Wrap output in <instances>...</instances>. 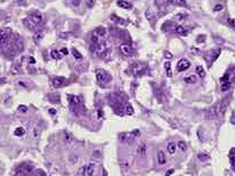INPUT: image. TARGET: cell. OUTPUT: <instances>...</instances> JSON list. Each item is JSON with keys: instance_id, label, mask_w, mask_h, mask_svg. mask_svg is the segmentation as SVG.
Returning a JSON list of instances; mask_svg holds the SVG:
<instances>
[{"instance_id": "f1b7e54d", "label": "cell", "mask_w": 235, "mask_h": 176, "mask_svg": "<svg viewBox=\"0 0 235 176\" xmlns=\"http://www.w3.org/2000/svg\"><path fill=\"white\" fill-rule=\"evenodd\" d=\"M178 146L182 152H185L187 150V145H186L185 142H184V141H181V140L179 141L178 143Z\"/></svg>"}, {"instance_id": "b9f144b4", "label": "cell", "mask_w": 235, "mask_h": 176, "mask_svg": "<svg viewBox=\"0 0 235 176\" xmlns=\"http://www.w3.org/2000/svg\"><path fill=\"white\" fill-rule=\"evenodd\" d=\"M86 5L89 8H92V6L94 5V1H86Z\"/></svg>"}, {"instance_id": "f35d334b", "label": "cell", "mask_w": 235, "mask_h": 176, "mask_svg": "<svg viewBox=\"0 0 235 176\" xmlns=\"http://www.w3.org/2000/svg\"><path fill=\"white\" fill-rule=\"evenodd\" d=\"M228 23L230 26L235 28V19H228Z\"/></svg>"}, {"instance_id": "f546056e", "label": "cell", "mask_w": 235, "mask_h": 176, "mask_svg": "<svg viewBox=\"0 0 235 176\" xmlns=\"http://www.w3.org/2000/svg\"><path fill=\"white\" fill-rule=\"evenodd\" d=\"M230 87H231V83L230 82L224 83H222V86H221V90L222 92H226L230 89Z\"/></svg>"}, {"instance_id": "e0dca14e", "label": "cell", "mask_w": 235, "mask_h": 176, "mask_svg": "<svg viewBox=\"0 0 235 176\" xmlns=\"http://www.w3.org/2000/svg\"><path fill=\"white\" fill-rule=\"evenodd\" d=\"M158 163L163 165L166 163V156H165V153L163 151H159L158 153Z\"/></svg>"}, {"instance_id": "681fc988", "label": "cell", "mask_w": 235, "mask_h": 176, "mask_svg": "<svg viewBox=\"0 0 235 176\" xmlns=\"http://www.w3.org/2000/svg\"><path fill=\"white\" fill-rule=\"evenodd\" d=\"M103 176H107V173H106V172L105 171V169L103 170Z\"/></svg>"}, {"instance_id": "60d3db41", "label": "cell", "mask_w": 235, "mask_h": 176, "mask_svg": "<svg viewBox=\"0 0 235 176\" xmlns=\"http://www.w3.org/2000/svg\"><path fill=\"white\" fill-rule=\"evenodd\" d=\"M222 8H223V7H222L221 5H217L216 6H214L213 10H214V11H220V10H222Z\"/></svg>"}, {"instance_id": "ac0fdd59", "label": "cell", "mask_w": 235, "mask_h": 176, "mask_svg": "<svg viewBox=\"0 0 235 176\" xmlns=\"http://www.w3.org/2000/svg\"><path fill=\"white\" fill-rule=\"evenodd\" d=\"M94 171V165L93 163H89L86 168V175L87 176H93Z\"/></svg>"}, {"instance_id": "277c9868", "label": "cell", "mask_w": 235, "mask_h": 176, "mask_svg": "<svg viewBox=\"0 0 235 176\" xmlns=\"http://www.w3.org/2000/svg\"><path fill=\"white\" fill-rule=\"evenodd\" d=\"M70 106L71 111L75 114V115H79V113L81 111V108L83 106L81 100L79 97L78 96H75V95H72L70 97Z\"/></svg>"}, {"instance_id": "6da1fadb", "label": "cell", "mask_w": 235, "mask_h": 176, "mask_svg": "<svg viewBox=\"0 0 235 176\" xmlns=\"http://www.w3.org/2000/svg\"><path fill=\"white\" fill-rule=\"evenodd\" d=\"M44 18L43 16L39 11H34L28 18L24 20V24L31 31H37L40 29L41 26L43 25Z\"/></svg>"}, {"instance_id": "7402d4cb", "label": "cell", "mask_w": 235, "mask_h": 176, "mask_svg": "<svg viewBox=\"0 0 235 176\" xmlns=\"http://www.w3.org/2000/svg\"><path fill=\"white\" fill-rule=\"evenodd\" d=\"M174 31L178 34H180V35H183L185 34V29L181 26V25H176L175 28H174Z\"/></svg>"}, {"instance_id": "d6a6232c", "label": "cell", "mask_w": 235, "mask_h": 176, "mask_svg": "<svg viewBox=\"0 0 235 176\" xmlns=\"http://www.w3.org/2000/svg\"><path fill=\"white\" fill-rule=\"evenodd\" d=\"M42 34L41 33V31H37V32L36 33L35 36H34V39H35L36 42L38 43L39 40L42 39Z\"/></svg>"}, {"instance_id": "8fae6325", "label": "cell", "mask_w": 235, "mask_h": 176, "mask_svg": "<svg viewBox=\"0 0 235 176\" xmlns=\"http://www.w3.org/2000/svg\"><path fill=\"white\" fill-rule=\"evenodd\" d=\"M190 66V62L186 58H182L177 63V69L179 71H185Z\"/></svg>"}, {"instance_id": "8d00e7d4", "label": "cell", "mask_w": 235, "mask_h": 176, "mask_svg": "<svg viewBox=\"0 0 235 176\" xmlns=\"http://www.w3.org/2000/svg\"><path fill=\"white\" fill-rule=\"evenodd\" d=\"M191 53L193 54H194V55H199V54H201V51H200V50L199 48L194 47V48H191Z\"/></svg>"}, {"instance_id": "ab89813d", "label": "cell", "mask_w": 235, "mask_h": 176, "mask_svg": "<svg viewBox=\"0 0 235 176\" xmlns=\"http://www.w3.org/2000/svg\"><path fill=\"white\" fill-rule=\"evenodd\" d=\"M164 54H165V58H167V59H171L173 57L172 54L170 53V52L167 51H165V52H164Z\"/></svg>"}, {"instance_id": "8992f818", "label": "cell", "mask_w": 235, "mask_h": 176, "mask_svg": "<svg viewBox=\"0 0 235 176\" xmlns=\"http://www.w3.org/2000/svg\"><path fill=\"white\" fill-rule=\"evenodd\" d=\"M147 65L143 62H134L131 65L130 71L134 76H141L146 71Z\"/></svg>"}, {"instance_id": "e575fe53", "label": "cell", "mask_w": 235, "mask_h": 176, "mask_svg": "<svg viewBox=\"0 0 235 176\" xmlns=\"http://www.w3.org/2000/svg\"><path fill=\"white\" fill-rule=\"evenodd\" d=\"M169 2L172 3V4H175V5H184L185 4V1H181V0H176V1H168Z\"/></svg>"}, {"instance_id": "603a6c76", "label": "cell", "mask_w": 235, "mask_h": 176, "mask_svg": "<svg viewBox=\"0 0 235 176\" xmlns=\"http://www.w3.org/2000/svg\"><path fill=\"white\" fill-rule=\"evenodd\" d=\"M125 112L126 114L127 115H132L134 113V109L133 106L130 104V103H127L125 106Z\"/></svg>"}, {"instance_id": "7dc6e473", "label": "cell", "mask_w": 235, "mask_h": 176, "mask_svg": "<svg viewBox=\"0 0 235 176\" xmlns=\"http://www.w3.org/2000/svg\"><path fill=\"white\" fill-rule=\"evenodd\" d=\"M49 113L50 114H51V115H55L56 114V110L54 109V108H51V109H49Z\"/></svg>"}, {"instance_id": "f6af8a7d", "label": "cell", "mask_w": 235, "mask_h": 176, "mask_svg": "<svg viewBox=\"0 0 235 176\" xmlns=\"http://www.w3.org/2000/svg\"><path fill=\"white\" fill-rule=\"evenodd\" d=\"M60 52H61V53H63L64 55H67V54H69V51H68L67 48H62V49L60 50Z\"/></svg>"}, {"instance_id": "30bf717a", "label": "cell", "mask_w": 235, "mask_h": 176, "mask_svg": "<svg viewBox=\"0 0 235 176\" xmlns=\"http://www.w3.org/2000/svg\"><path fill=\"white\" fill-rule=\"evenodd\" d=\"M230 102V98L229 97H226L225 98L222 100L221 103H219V114L220 115H223L227 109L228 106Z\"/></svg>"}, {"instance_id": "ffe728a7", "label": "cell", "mask_w": 235, "mask_h": 176, "mask_svg": "<svg viewBox=\"0 0 235 176\" xmlns=\"http://www.w3.org/2000/svg\"><path fill=\"white\" fill-rule=\"evenodd\" d=\"M196 80H197V78L195 75H190L189 77L185 78V82L188 84H194L196 83Z\"/></svg>"}, {"instance_id": "44dd1931", "label": "cell", "mask_w": 235, "mask_h": 176, "mask_svg": "<svg viewBox=\"0 0 235 176\" xmlns=\"http://www.w3.org/2000/svg\"><path fill=\"white\" fill-rule=\"evenodd\" d=\"M196 73L198 74V75L199 76V77H201V78H204V77H205V70L202 68V66H201V65H199V66H197L196 68Z\"/></svg>"}, {"instance_id": "7a4b0ae2", "label": "cell", "mask_w": 235, "mask_h": 176, "mask_svg": "<svg viewBox=\"0 0 235 176\" xmlns=\"http://www.w3.org/2000/svg\"><path fill=\"white\" fill-rule=\"evenodd\" d=\"M124 100L118 93H112L109 95L110 104L114 108L115 112L119 116H123L124 114V108L123 106V103Z\"/></svg>"}, {"instance_id": "d590c367", "label": "cell", "mask_w": 235, "mask_h": 176, "mask_svg": "<svg viewBox=\"0 0 235 176\" xmlns=\"http://www.w3.org/2000/svg\"><path fill=\"white\" fill-rule=\"evenodd\" d=\"M153 11L151 10V9H148L147 10V12H146V17H147V19H148L149 20H151L152 19V18L153 17Z\"/></svg>"}, {"instance_id": "9a60e30c", "label": "cell", "mask_w": 235, "mask_h": 176, "mask_svg": "<svg viewBox=\"0 0 235 176\" xmlns=\"http://www.w3.org/2000/svg\"><path fill=\"white\" fill-rule=\"evenodd\" d=\"M66 80L63 77H57L53 80V85L55 88H60L65 84Z\"/></svg>"}, {"instance_id": "d4e9b609", "label": "cell", "mask_w": 235, "mask_h": 176, "mask_svg": "<svg viewBox=\"0 0 235 176\" xmlns=\"http://www.w3.org/2000/svg\"><path fill=\"white\" fill-rule=\"evenodd\" d=\"M25 131L23 127H18L14 131V135L16 136H23V135H25Z\"/></svg>"}, {"instance_id": "2e32d148", "label": "cell", "mask_w": 235, "mask_h": 176, "mask_svg": "<svg viewBox=\"0 0 235 176\" xmlns=\"http://www.w3.org/2000/svg\"><path fill=\"white\" fill-rule=\"evenodd\" d=\"M118 6H119L120 8H124V9H130L132 8V4L127 1H124V0H120L117 2Z\"/></svg>"}, {"instance_id": "52a82bcc", "label": "cell", "mask_w": 235, "mask_h": 176, "mask_svg": "<svg viewBox=\"0 0 235 176\" xmlns=\"http://www.w3.org/2000/svg\"><path fill=\"white\" fill-rule=\"evenodd\" d=\"M10 37V33L7 29L2 28L0 30V48H3L7 46Z\"/></svg>"}, {"instance_id": "484cf974", "label": "cell", "mask_w": 235, "mask_h": 176, "mask_svg": "<svg viewBox=\"0 0 235 176\" xmlns=\"http://www.w3.org/2000/svg\"><path fill=\"white\" fill-rule=\"evenodd\" d=\"M71 53L73 54V56L74 57V58H76L77 60H80V59H81L83 57L82 54H80L78 51L77 49H75V48H73L71 50Z\"/></svg>"}, {"instance_id": "1f68e13d", "label": "cell", "mask_w": 235, "mask_h": 176, "mask_svg": "<svg viewBox=\"0 0 235 176\" xmlns=\"http://www.w3.org/2000/svg\"><path fill=\"white\" fill-rule=\"evenodd\" d=\"M197 157H198V158H199L201 161H207V160H208V158H209V157H208V155L204 153L199 154V155H197Z\"/></svg>"}, {"instance_id": "c3c4849f", "label": "cell", "mask_w": 235, "mask_h": 176, "mask_svg": "<svg viewBox=\"0 0 235 176\" xmlns=\"http://www.w3.org/2000/svg\"><path fill=\"white\" fill-rule=\"evenodd\" d=\"M231 122L232 124H234L235 125V115H233V117H231Z\"/></svg>"}, {"instance_id": "cb8c5ba5", "label": "cell", "mask_w": 235, "mask_h": 176, "mask_svg": "<svg viewBox=\"0 0 235 176\" xmlns=\"http://www.w3.org/2000/svg\"><path fill=\"white\" fill-rule=\"evenodd\" d=\"M167 151L169 152L170 154L174 153L175 151H176V144H175V143H173V142L169 143L168 145H167Z\"/></svg>"}, {"instance_id": "9c48e42d", "label": "cell", "mask_w": 235, "mask_h": 176, "mask_svg": "<svg viewBox=\"0 0 235 176\" xmlns=\"http://www.w3.org/2000/svg\"><path fill=\"white\" fill-rule=\"evenodd\" d=\"M217 115H219V103L212 106L207 111H206V117L208 119H213L215 118Z\"/></svg>"}, {"instance_id": "5bb4252c", "label": "cell", "mask_w": 235, "mask_h": 176, "mask_svg": "<svg viewBox=\"0 0 235 176\" xmlns=\"http://www.w3.org/2000/svg\"><path fill=\"white\" fill-rule=\"evenodd\" d=\"M137 153L138 154V155L141 158H145L147 155V146L144 143H141L140 144L138 149H137Z\"/></svg>"}, {"instance_id": "83f0119b", "label": "cell", "mask_w": 235, "mask_h": 176, "mask_svg": "<svg viewBox=\"0 0 235 176\" xmlns=\"http://www.w3.org/2000/svg\"><path fill=\"white\" fill-rule=\"evenodd\" d=\"M127 135L128 134H126V133H121L119 135V140L121 143H127Z\"/></svg>"}, {"instance_id": "5b68a950", "label": "cell", "mask_w": 235, "mask_h": 176, "mask_svg": "<svg viewBox=\"0 0 235 176\" xmlns=\"http://www.w3.org/2000/svg\"><path fill=\"white\" fill-rule=\"evenodd\" d=\"M96 77L98 81L102 84H106L112 80V76L106 71L102 69L96 70Z\"/></svg>"}, {"instance_id": "7bdbcfd3", "label": "cell", "mask_w": 235, "mask_h": 176, "mask_svg": "<svg viewBox=\"0 0 235 176\" xmlns=\"http://www.w3.org/2000/svg\"><path fill=\"white\" fill-rule=\"evenodd\" d=\"M173 172H174V169H169V170L166 172L165 176H170V175H172Z\"/></svg>"}, {"instance_id": "bcb514c9", "label": "cell", "mask_w": 235, "mask_h": 176, "mask_svg": "<svg viewBox=\"0 0 235 176\" xmlns=\"http://www.w3.org/2000/svg\"><path fill=\"white\" fill-rule=\"evenodd\" d=\"M72 5H74V6H78L80 4V1H71V2Z\"/></svg>"}, {"instance_id": "ee69618b", "label": "cell", "mask_w": 235, "mask_h": 176, "mask_svg": "<svg viewBox=\"0 0 235 176\" xmlns=\"http://www.w3.org/2000/svg\"><path fill=\"white\" fill-rule=\"evenodd\" d=\"M230 161H231V163L232 167H235V156H232V157H231V158H230Z\"/></svg>"}, {"instance_id": "74e56055", "label": "cell", "mask_w": 235, "mask_h": 176, "mask_svg": "<svg viewBox=\"0 0 235 176\" xmlns=\"http://www.w3.org/2000/svg\"><path fill=\"white\" fill-rule=\"evenodd\" d=\"M228 78H229V76H228V74H225L224 76L222 77H221V79H220V82L221 83H227L228 82Z\"/></svg>"}, {"instance_id": "4316f807", "label": "cell", "mask_w": 235, "mask_h": 176, "mask_svg": "<svg viewBox=\"0 0 235 176\" xmlns=\"http://www.w3.org/2000/svg\"><path fill=\"white\" fill-rule=\"evenodd\" d=\"M51 56L53 59H55V60H59V59L61 58V55L57 50H53L51 52Z\"/></svg>"}, {"instance_id": "d6986e66", "label": "cell", "mask_w": 235, "mask_h": 176, "mask_svg": "<svg viewBox=\"0 0 235 176\" xmlns=\"http://www.w3.org/2000/svg\"><path fill=\"white\" fill-rule=\"evenodd\" d=\"M165 68L166 71L167 76L168 77H172V70H171V64L170 62H166L165 63Z\"/></svg>"}, {"instance_id": "ba28073f", "label": "cell", "mask_w": 235, "mask_h": 176, "mask_svg": "<svg viewBox=\"0 0 235 176\" xmlns=\"http://www.w3.org/2000/svg\"><path fill=\"white\" fill-rule=\"evenodd\" d=\"M221 54V49L220 48H217V49H213L211 51H208L206 55L205 56V60L207 62H214L217 60L219 56Z\"/></svg>"}, {"instance_id": "4dcf8cb0", "label": "cell", "mask_w": 235, "mask_h": 176, "mask_svg": "<svg viewBox=\"0 0 235 176\" xmlns=\"http://www.w3.org/2000/svg\"><path fill=\"white\" fill-rule=\"evenodd\" d=\"M65 141H66V143L68 144H71V142L73 141V139L71 138V135L70 134H69V133H67V132L65 133Z\"/></svg>"}, {"instance_id": "3957f363", "label": "cell", "mask_w": 235, "mask_h": 176, "mask_svg": "<svg viewBox=\"0 0 235 176\" xmlns=\"http://www.w3.org/2000/svg\"><path fill=\"white\" fill-rule=\"evenodd\" d=\"M106 34V29L103 27H99L93 31L91 36V46H96L99 43L104 41V37Z\"/></svg>"}, {"instance_id": "836d02e7", "label": "cell", "mask_w": 235, "mask_h": 176, "mask_svg": "<svg viewBox=\"0 0 235 176\" xmlns=\"http://www.w3.org/2000/svg\"><path fill=\"white\" fill-rule=\"evenodd\" d=\"M121 167L123 169H127L129 168V167H130V163H129V162L127 161L124 160V161L121 162Z\"/></svg>"}, {"instance_id": "4fadbf2b", "label": "cell", "mask_w": 235, "mask_h": 176, "mask_svg": "<svg viewBox=\"0 0 235 176\" xmlns=\"http://www.w3.org/2000/svg\"><path fill=\"white\" fill-rule=\"evenodd\" d=\"M139 135H140V131L138 129H135L132 132H130V134H128V135H127V144H131L132 143H133L135 138H138Z\"/></svg>"}, {"instance_id": "7c38bea8", "label": "cell", "mask_w": 235, "mask_h": 176, "mask_svg": "<svg viewBox=\"0 0 235 176\" xmlns=\"http://www.w3.org/2000/svg\"><path fill=\"white\" fill-rule=\"evenodd\" d=\"M120 51L123 55L126 56V57H130L133 54V48L130 45L127 43H122L120 46Z\"/></svg>"}]
</instances>
